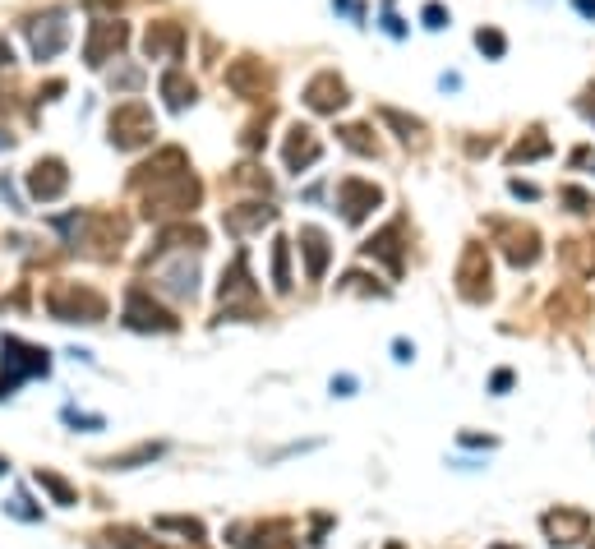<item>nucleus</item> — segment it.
Returning a JSON list of instances; mask_svg holds the SVG:
<instances>
[{"label": "nucleus", "instance_id": "nucleus-1", "mask_svg": "<svg viewBox=\"0 0 595 549\" xmlns=\"http://www.w3.org/2000/svg\"><path fill=\"white\" fill-rule=\"evenodd\" d=\"M143 190V217H153V222H171V217H190L203 199V185L190 167L180 171H167V176H153L134 185Z\"/></svg>", "mask_w": 595, "mask_h": 549}, {"label": "nucleus", "instance_id": "nucleus-2", "mask_svg": "<svg viewBox=\"0 0 595 549\" xmlns=\"http://www.w3.org/2000/svg\"><path fill=\"white\" fill-rule=\"evenodd\" d=\"M47 374H51L47 351L33 347V342H24V337H14V333H0V402L14 397L19 383L47 379Z\"/></svg>", "mask_w": 595, "mask_h": 549}, {"label": "nucleus", "instance_id": "nucleus-3", "mask_svg": "<svg viewBox=\"0 0 595 549\" xmlns=\"http://www.w3.org/2000/svg\"><path fill=\"white\" fill-rule=\"evenodd\" d=\"M47 314L60 323H102L107 319V296L79 282H56L47 291Z\"/></svg>", "mask_w": 595, "mask_h": 549}, {"label": "nucleus", "instance_id": "nucleus-4", "mask_svg": "<svg viewBox=\"0 0 595 549\" xmlns=\"http://www.w3.org/2000/svg\"><path fill=\"white\" fill-rule=\"evenodd\" d=\"M217 296H222V319H259V287L250 277V254L245 250H236V259L227 263Z\"/></svg>", "mask_w": 595, "mask_h": 549}, {"label": "nucleus", "instance_id": "nucleus-5", "mask_svg": "<svg viewBox=\"0 0 595 549\" xmlns=\"http://www.w3.org/2000/svg\"><path fill=\"white\" fill-rule=\"evenodd\" d=\"M153 111H148V102H120L116 111H111V148H120V153H134V148L153 144Z\"/></svg>", "mask_w": 595, "mask_h": 549}, {"label": "nucleus", "instance_id": "nucleus-6", "mask_svg": "<svg viewBox=\"0 0 595 549\" xmlns=\"http://www.w3.org/2000/svg\"><path fill=\"white\" fill-rule=\"evenodd\" d=\"M125 328H134V333H176L180 319L167 305H157L143 287H130L125 291Z\"/></svg>", "mask_w": 595, "mask_h": 549}, {"label": "nucleus", "instance_id": "nucleus-7", "mask_svg": "<svg viewBox=\"0 0 595 549\" xmlns=\"http://www.w3.org/2000/svg\"><path fill=\"white\" fill-rule=\"evenodd\" d=\"M379 203H383V190L374 185V180H360V176L337 180V208H342V217L351 222V227H360Z\"/></svg>", "mask_w": 595, "mask_h": 549}, {"label": "nucleus", "instance_id": "nucleus-8", "mask_svg": "<svg viewBox=\"0 0 595 549\" xmlns=\"http://www.w3.org/2000/svg\"><path fill=\"white\" fill-rule=\"evenodd\" d=\"M457 291H462V300H471V305H485L489 300V250L485 245H466L462 250V263H457Z\"/></svg>", "mask_w": 595, "mask_h": 549}, {"label": "nucleus", "instance_id": "nucleus-9", "mask_svg": "<svg viewBox=\"0 0 595 549\" xmlns=\"http://www.w3.org/2000/svg\"><path fill=\"white\" fill-rule=\"evenodd\" d=\"M28 28V47H33V60H56L70 42V24H65V10H51L42 19H33Z\"/></svg>", "mask_w": 595, "mask_h": 549}, {"label": "nucleus", "instance_id": "nucleus-10", "mask_svg": "<svg viewBox=\"0 0 595 549\" xmlns=\"http://www.w3.org/2000/svg\"><path fill=\"white\" fill-rule=\"evenodd\" d=\"M125 42H130V28L120 24V19H97V24L88 28L84 60L93 65V70H102L111 56H120V51H125Z\"/></svg>", "mask_w": 595, "mask_h": 549}, {"label": "nucleus", "instance_id": "nucleus-11", "mask_svg": "<svg viewBox=\"0 0 595 549\" xmlns=\"http://www.w3.org/2000/svg\"><path fill=\"white\" fill-rule=\"evenodd\" d=\"M540 526H545L549 545H582V540H591V517L582 508H549L540 517Z\"/></svg>", "mask_w": 595, "mask_h": 549}, {"label": "nucleus", "instance_id": "nucleus-12", "mask_svg": "<svg viewBox=\"0 0 595 549\" xmlns=\"http://www.w3.org/2000/svg\"><path fill=\"white\" fill-rule=\"evenodd\" d=\"M65 190H70V171H65V162H60V157H42V162H33V167H28V194H33L37 203L65 199Z\"/></svg>", "mask_w": 595, "mask_h": 549}, {"label": "nucleus", "instance_id": "nucleus-13", "mask_svg": "<svg viewBox=\"0 0 595 549\" xmlns=\"http://www.w3.org/2000/svg\"><path fill=\"white\" fill-rule=\"evenodd\" d=\"M227 88L236 97H250V102H259L268 88H273V74H268V65L254 56H240L227 65Z\"/></svg>", "mask_w": 595, "mask_h": 549}, {"label": "nucleus", "instance_id": "nucleus-14", "mask_svg": "<svg viewBox=\"0 0 595 549\" xmlns=\"http://www.w3.org/2000/svg\"><path fill=\"white\" fill-rule=\"evenodd\" d=\"M157 291H167V296L176 300H194V291H199V263L190 259V250H180L176 263H157Z\"/></svg>", "mask_w": 595, "mask_h": 549}, {"label": "nucleus", "instance_id": "nucleus-15", "mask_svg": "<svg viewBox=\"0 0 595 549\" xmlns=\"http://www.w3.org/2000/svg\"><path fill=\"white\" fill-rule=\"evenodd\" d=\"M231 545L236 549H296L291 526L286 522H254V526H231Z\"/></svg>", "mask_w": 595, "mask_h": 549}, {"label": "nucleus", "instance_id": "nucleus-16", "mask_svg": "<svg viewBox=\"0 0 595 549\" xmlns=\"http://www.w3.org/2000/svg\"><path fill=\"white\" fill-rule=\"evenodd\" d=\"M346 102H351V93H346V84L337 79L333 70L314 74L310 84H305V107L319 111V116H337V111H342Z\"/></svg>", "mask_w": 595, "mask_h": 549}, {"label": "nucleus", "instance_id": "nucleus-17", "mask_svg": "<svg viewBox=\"0 0 595 549\" xmlns=\"http://www.w3.org/2000/svg\"><path fill=\"white\" fill-rule=\"evenodd\" d=\"M323 157V144H319V134L310 130V125H291L286 130V148H282V162H286V171H310L314 162Z\"/></svg>", "mask_w": 595, "mask_h": 549}, {"label": "nucleus", "instance_id": "nucleus-18", "mask_svg": "<svg viewBox=\"0 0 595 549\" xmlns=\"http://www.w3.org/2000/svg\"><path fill=\"white\" fill-rule=\"evenodd\" d=\"M268 222H277V208H273V203H240V208H227V213H222V227H227L236 240H245V236H254V231H263Z\"/></svg>", "mask_w": 595, "mask_h": 549}, {"label": "nucleus", "instance_id": "nucleus-19", "mask_svg": "<svg viewBox=\"0 0 595 549\" xmlns=\"http://www.w3.org/2000/svg\"><path fill=\"white\" fill-rule=\"evenodd\" d=\"M360 254H365V259L388 263V273L402 277V222H388L383 231H374V236L360 245Z\"/></svg>", "mask_w": 595, "mask_h": 549}, {"label": "nucleus", "instance_id": "nucleus-20", "mask_svg": "<svg viewBox=\"0 0 595 549\" xmlns=\"http://www.w3.org/2000/svg\"><path fill=\"white\" fill-rule=\"evenodd\" d=\"M143 51H148V60H180L185 56V28L162 19L143 33Z\"/></svg>", "mask_w": 595, "mask_h": 549}, {"label": "nucleus", "instance_id": "nucleus-21", "mask_svg": "<svg viewBox=\"0 0 595 549\" xmlns=\"http://www.w3.org/2000/svg\"><path fill=\"white\" fill-rule=\"evenodd\" d=\"M503 259L512 268H536V259H540L536 227H503Z\"/></svg>", "mask_w": 595, "mask_h": 549}, {"label": "nucleus", "instance_id": "nucleus-22", "mask_svg": "<svg viewBox=\"0 0 595 549\" xmlns=\"http://www.w3.org/2000/svg\"><path fill=\"white\" fill-rule=\"evenodd\" d=\"M300 254H305V277L310 282H323V273H328V259H333V250H328V236H323L319 227H300Z\"/></svg>", "mask_w": 595, "mask_h": 549}, {"label": "nucleus", "instance_id": "nucleus-23", "mask_svg": "<svg viewBox=\"0 0 595 549\" xmlns=\"http://www.w3.org/2000/svg\"><path fill=\"white\" fill-rule=\"evenodd\" d=\"M203 245H208L203 227H190L185 217H180L176 227H162V236H157V254H176V250H194V254H199Z\"/></svg>", "mask_w": 595, "mask_h": 549}, {"label": "nucleus", "instance_id": "nucleus-24", "mask_svg": "<svg viewBox=\"0 0 595 549\" xmlns=\"http://www.w3.org/2000/svg\"><path fill=\"white\" fill-rule=\"evenodd\" d=\"M162 97H167V107L171 111H185V107H194V97H199V88H194V79H185L180 70H167L162 74Z\"/></svg>", "mask_w": 595, "mask_h": 549}, {"label": "nucleus", "instance_id": "nucleus-25", "mask_svg": "<svg viewBox=\"0 0 595 549\" xmlns=\"http://www.w3.org/2000/svg\"><path fill=\"white\" fill-rule=\"evenodd\" d=\"M563 263L572 277H595V240H563Z\"/></svg>", "mask_w": 595, "mask_h": 549}, {"label": "nucleus", "instance_id": "nucleus-26", "mask_svg": "<svg viewBox=\"0 0 595 549\" xmlns=\"http://www.w3.org/2000/svg\"><path fill=\"white\" fill-rule=\"evenodd\" d=\"M33 480H37V490H47V494H51V503H60V508H74V503H79V490H74V485H70L65 476L47 471V466H37Z\"/></svg>", "mask_w": 595, "mask_h": 549}, {"label": "nucleus", "instance_id": "nucleus-27", "mask_svg": "<svg viewBox=\"0 0 595 549\" xmlns=\"http://www.w3.org/2000/svg\"><path fill=\"white\" fill-rule=\"evenodd\" d=\"M337 139H342L351 153H360V157H379V139L369 134V125H342Z\"/></svg>", "mask_w": 595, "mask_h": 549}, {"label": "nucleus", "instance_id": "nucleus-28", "mask_svg": "<svg viewBox=\"0 0 595 549\" xmlns=\"http://www.w3.org/2000/svg\"><path fill=\"white\" fill-rule=\"evenodd\" d=\"M167 453V448H162V443H139V448H134V453H120V457H107V471H130V466H139V462H157V457Z\"/></svg>", "mask_w": 595, "mask_h": 549}, {"label": "nucleus", "instance_id": "nucleus-29", "mask_svg": "<svg viewBox=\"0 0 595 549\" xmlns=\"http://www.w3.org/2000/svg\"><path fill=\"white\" fill-rule=\"evenodd\" d=\"M273 287L291 291V240H286V236L273 240Z\"/></svg>", "mask_w": 595, "mask_h": 549}, {"label": "nucleus", "instance_id": "nucleus-30", "mask_svg": "<svg viewBox=\"0 0 595 549\" xmlns=\"http://www.w3.org/2000/svg\"><path fill=\"white\" fill-rule=\"evenodd\" d=\"M379 120H383V125H393L402 144H411V139H420V134H425V125H420L416 116H402V111H393V107H379Z\"/></svg>", "mask_w": 595, "mask_h": 549}, {"label": "nucleus", "instance_id": "nucleus-31", "mask_svg": "<svg viewBox=\"0 0 595 549\" xmlns=\"http://www.w3.org/2000/svg\"><path fill=\"white\" fill-rule=\"evenodd\" d=\"M536 157H549V139L540 130H531L526 139H517L508 153V162H536Z\"/></svg>", "mask_w": 595, "mask_h": 549}, {"label": "nucleus", "instance_id": "nucleus-32", "mask_svg": "<svg viewBox=\"0 0 595 549\" xmlns=\"http://www.w3.org/2000/svg\"><path fill=\"white\" fill-rule=\"evenodd\" d=\"M107 540L116 549H167L162 540H148V536H139V531H130V526H116V531H107Z\"/></svg>", "mask_w": 595, "mask_h": 549}, {"label": "nucleus", "instance_id": "nucleus-33", "mask_svg": "<svg viewBox=\"0 0 595 549\" xmlns=\"http://www.w3.org/2000/svg\"><path fill=\"white\" fill-rule=\"evenodd\" d=\"M476 47H480V56L503 60V56H508V37H503L499 28H480V33H476Z\"/></svg>", "mask_w": 595, "mask_h": 549}, {"label": "nucleus", "instance_id": "nucleus-34", "mask_svg": "<svg viewBox=\"0 0 595 549\" xmlns=\"http://www.w3.org/2000/svg\"><path fill=\"white\" fill-rule=\"evenodd\" d=\"M60 420H65V425H74V430H84V434L107 430V420L93 416V411H79V406H65V411H60Z\"/></svg>", "mask_w": 595, "mask_h": 549}, {"label": "nucleus", "instance_id": "nucleus-35", "mask_svg": "<svg viewBox=\"0 0 595 549\" xmlns=\"http://www.w3.org/2000/svg\"><path fill=\"white\" fill-rule=\"evenodd\" d=\"M157 531H180V536H190V540H203V522L199 517H157Z\"/></svg>", "mask_w": 595, "mask_h": 549}, {"label": "nucleus", "instance_id": "nucleus-36", "mask_svg": "<svg viewBox=\"0 0 595 549\" xmlns=\"http://www.w3.org/2000/svg\"><path fill=\"white\" fill-rule=\"evenodd\" d=\"M337 291H356V296H388V287H374V277H365V273H346L342 282H337Z\"/></svg>", "mask_w": 595, "mask_h": 549}, {"label": "nucleus", "instance_id": "nucleus-37", "mask_svg": "<svg viewBox=\"0 0 595 549\" xmlns=\"http://www.w3.org/2000/svg\"><path fill=\"white\" fill-rule=\"evenodd\" d=\"M420 24H425V28H429V33H443V28H448V24H453V14H448V10H443V5H439V0H429V5H425V10H420Z\"/></svg>", "mask_w": 595, "mask_h": 549}, {"label": "nucleus", "instance_id": "nucleus-38", "mask_svg": "<svg viewBox=\"0 0 595 549\" xmlns=\"http://www.w3.org/2000/svg\"><path fill=\"white\" fill-rule=\"evenodd\" d=\"M559 199L568 203L572 213H595V199H591L586 190H577V185H563V190H559Z\"/></svg>", "mask_w": 595, "mask_h": 549}, {"label": "nucleus", "instance_id": "nucleus-39", "mask_svg": "<svg viewBox=\"0 0 595 549\" xmlns=\"http://www.w3.org/2000/svg\"><path fill=\"white\" fill-rule=\"evenodd\" d=\"M5 513L19 517V522H42V508H33V503H28V494H14V499L5 503Z\"/></svg>", "mask_w": 595, "mask_h": 549}, {"label": "nucleus", "instance_id": "nucleus-40", "mask_svg": "<svg viewBox=\"0 0 595 549\" xmlns=\"http://www.w3.org/2000/svg\"><path fill=\"white\" fill-rule=\"evenodd\" d=\"M379 28H383V33H388V37H406V24H402V19H397L393 0H383V5H379Z\"/></svg>", "mask_w": 595, "mask_h": 549}, {"label": "nucleus", "instance_id": "nucleus-41", "mask_svg": "<svg viewBox=\"0 0 595 549\" xmlns=\"http://www.w3.org/2000/svg\"><path fill=\"white\" fill-rule=\"evenodd\" d=\"M139 84H143V70H139V65H125V70L111 74V88H125V93H134Z\"/></svg>", "mask_w": 595, "mask_h": 549}, {"label": "nucleus", "instance_id": "nucleus-42", "mask_svg": "<svg viewBox=\"0 0 595 549\" xmlns=\"http://www.w3.org/2000/svg\"><path fill=\"white\" fill-rule=\"evenodd\" d=\"M333 10L351 14V19H356V24H365V5H360V0H333Z\"/></svg>", "mask_w": 595, "mask_h": 549}, {"label": "nucleus", "instance_id": "nucleus-43", "mask_svg": "<svg viewBox=\"0 0 595 549\" xmlns=\"http://www.w3.org/2000/svg\"><path fill=\"white\" fill-rule=\"evenodd\" d=\"M333 393H337V397H351V393H356V379H351V374H337V379H333Z\"/></svg>", "mask_w": 595, "mask_h": 549}, {"label": "nucleus", "instance_id": "nucleus-44", "mask_svg": "<svg viewBox=\"0 0 595 549\" xmlns=\"http://www.w3.org/2000/svg\"><path fill=\"white\" fill-rule=\"evenodd\" d=\"M489 388H494V393H508V388H512V370H499L494 379H489Z\"/></svg>", "mask_w": 595, "mask_h": 549}, {"label": "nucleus", "instance_id": "nucleus-45", "mask_svg": "<svg viewBox=\"0 0 595 549\" xmlns=\"http://www.w3.org/2000/svg\"><path fill=\"white\" fill-rule=\"evenodd\" d=\"M508 190H512V194H517V199H536V194H540V190H536V185H526V180H512Z\"/></svg>", "mask_w": 595, "mask_h": 549}, {"label": "nucleus", "instance_id": "nucleus-46", "mask_svg": "<svg viewBox=\"0 0 595 549\" xmlns=\"http://www.w3.org/2000/svg\"><path fill=\"white\" fill-rule=\"evenodd\" d=\"M582 116H586V120H595V84L586 88V97H582Z\"/></svg>", "mask_w": 595, "mask_h": 549}, {"label": "nucleus", "instance_id": "nucleus-47", "mask_svg": "<svg viewBox=\"0 0 595 549\" xmlns=\"http://www.w3.org/2000/svg\"><path fill=\"white\" fill-rule=\"evenodd\" d=\"M393 351H397V360H411V356H416V347H411V342H402V337L393 342Z\"/></svg>", "mask_w": 595, "mask_h": 549}, {"label": "nucleus", "instance_id": "nucleus-48", "mask_svg": "<svg viewBox=\"0 0 595 549\" xmlns=\"http://www.w3.org/2000/svg\"><path fill=\"white\" fill-rule=\"evenodd\" d=\"M439 88H443V93H457V88H462V79H457V74H443Z\"/></svg>", "mask_w": 595, "mask_h": 549}, {"label": "nucleus", "instance_id": "nucleus-49", "mask_svg": "<svg viewBox=\"0 0 595 549\" xmlns=\"http://www.w3.org/2000/svg\"><path fill=\"white\" fill-rule=\"evenodd\" d=\"M572 5H577V14H582V19H595V0H572Z\"/></svg>", "mask_w": 595, "mask_h": 549}, {"label": "nucleus", "instance_id": "nucleus-50", "mask_svg": "<svg viewBox=\"0 0 595 549\" xmlns=\"http://www.w3.org/2000/svg\"><path fill=\"white\" fill-rule=\"evenodd\" d=\"M462 443H471V448H494V439H480V434H462Z\"/></svg>", "mask_w": 595, "mask_h": 549}, {"label": "nucleus", "instance_id": "nucleus-51", "mask_svg": "<svg viewBox=\"0 0 595 549\" xmlns=\"http://www.w3.org/2000/svg\"><path fill=\"white\" fill-rule=\"evenodd\" d=\"M14 60V51H10V42H0V70H5V65H10Z\"/></svg>", "mask_w": 595, "mask_h": 549}, {"label": "nucleus", "instance_id": "nucleus-52", "mask_svg": "<svg viewBox=\"0 0 595 549\" xmlns=\"http://www.w3.org/2000/svg\"><path fill=\"white\" fill-rule=\"evenodd\" d=\"M0 148H5V153L14 148V134H10V130H0Z\"/></svg>", "mask_w": 595, "mask_h": 549}, {"label": "nucleus", "instance_id": "nucleus-53", "mask_svg": "<svg viewBox=\"0 0 595 549\" xmlns=\"http://www.w3.org/2000/svg\"><path fill=\"white\" fill-rule=\"evenodd\" d=\"M383 549H406V545H402V540H388V545H383Z\"/></svg>", "mask_w": 595, "mask_h": 549}, {"label": "nucleus", "instance_id": "nucleus-54", "mask_svg": "<svg viewBox=\"0 0 595 549\" xmlns=\"http://www.w3.org/2000/svg\"><path fill=\"white\" fill-rule=\"evenodd\" d=\"M489 549H512V545H489Z\"/></svg>", "mask_w": 595, "mask_h": 549}, {"label": "nucleus", "instance_id": "nucleus-55", "mask_svg": "<svg viewBox=\"0 0 595 549\" xmlns=\"http://www.w3.org/2000/svg\"><path fill=\"white\" fill-rule=\"evenodd\" d=\"M591 549H595V545H591Z\"/></svg>", "mask_w": 595, "mask_h": 549}]
</instances>
